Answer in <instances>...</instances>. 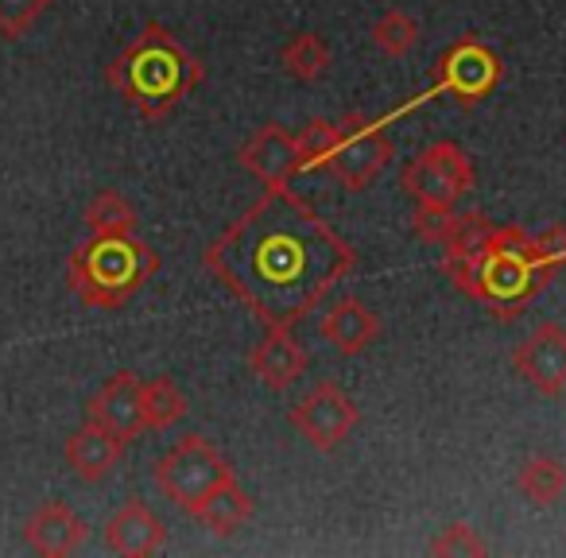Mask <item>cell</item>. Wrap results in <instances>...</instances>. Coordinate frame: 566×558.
Masks as SVG:
<instances>
[{"label":"cell","instance_id":"obj_17","mask_svg":"<svg viewBox=\"0 0 566 558\" xmlns=\"http://www.w3.org/2000/svg\"><path fill=\"white\" fill-rule=\"evenodd\" d=\"M318 334H323L342 357H357L380 338V318L373 315V307H365L357 295H346V299H338L323 315Z\"/></svg>","mask_w":566,"mask_h":558},{"label":"cell","instance_id":"obj_24","mask_svg":"<svg viewBox=\"0 0 566 558\" xmlns=\"http://www.w3.org/2000/svg\"><path fill=\"white\" fill-rule=\"evenodd\" d=\"M334 144H338V125L334 120H311L300 136H295V151H300V171H318L331 164Z\"/></svg>","mask_w":566,"mask_h":558},{"label":"cell","instance_id":"obj_3","mask_svg":"<svg viewBox=\"0 0 566 558\" xmlns=\"http://www.w3.org/2000/svg\"><path fill=\"white\" fill-rule=\"evenodd\" d=\"M105 74L144 120H159L179 109L182 97H190V90L206 78L202 63L156 20L140 28V35L113 59Z\"/></svg>","mask_w":566,"mask_h":558},{"label":"cell","instance_id":"obj_9","mask_svg":"<svg viewBox=\"0 0 566 558\" xmlns=\"http://www.w3.org/2000/svg\"><path fill=\"white\" fill-rule=\"evenodd\" d=\"M357 408L346 396V388L334 380H318L307 396L292 408V427L311 442L315 450H338L342 442L354 434L357 427Z\"/></svg>","mask_w":566,"mask_h":558},{"label":"cell","instance_id":"obj_20","mask_svg":"<svg viewBox=\"0 0 566 558\" xmlns=\"http://www.w3.org/2000/svg\"><path fill=\"white\" fill-rule=\"evenodd\" d=\"M140 403L148 431H167V427H175L187 415V396L179 392V385L171 377L140 380Z\"/></svg>","mask_w":566,"mask_h":558},{"label":"cell","instance_id":"obj_5","mask_svg":"<svg viewBox=\"0 0 566 558\" xmlns=\"http://www.w3.org/2000/svg\"><path fill=\"white\" fill-rule=\"evenodd\" d=\"M400 187L423 213H454L473 190V164L454 140H434L403 164Z\"/></svg>","mask_w":566,"mask_h":558},{"label":"cell","instance_id":"obj_25","mask_svg":"<svg viewBox=\"0 0 566 558\" xmlns=\"http://www.w3.org/2000/svg\"><path fill=\"white\" fill-rule=\"evenodd\" d=\"M427 550H431V555H447V558H478V555H489V543L478 535V527L458 519V524L442 527Z\"/></svg>","mask_w":566,"mask_h":558},{"label":"cell","instance_id":"obj_27","mask_svg":"<svg viewBox=\"0 0 566 558\" xmlns=\"http://www.w3.org/2000/svg\"><path fill=\"white\" fill-rule=\"evenodd\" d=\"M535 260H539L547 280L558 272V267H566V225H551L535 236Z\"/></svg>","mask_w":566,"mask_h":558},{"label":"cell","instance_id":"obj_22","mask_svg":"<svg viewBox=\"0 0 566 558\" xmlns=\"http://www.w3.org/2000/svg\"><path fill=\"white\" fill-rule=\"evenodd\" d=\"M516 488L532 504L547 508V504H555L566 493V465L555 462V457H527L516 473Z\"/></svg>","mask_w":566,"mask_h":558},{"label":"cell","instance_id":"obj_21","mask_svg":"<svg viewBox=\"0 0 566 558\" xmlns=\"http://www.w3.org/2000/svg\"><path fill=\"white\" fill-rule=\"evenodd\" d=\"M86 229L94 236H128L136 233V210L120 190H97L86 206Z\"/></svg>","mask_w":566,"mask_h":558},{"label":"cell","instance_id":"obj_19","mask_svg":"<svg viewBox=\"0 0 566 558\" xmlns=\"http://www.w3.org/2000/svg\"><path fill=\"white\" fill-rule=\"evenodd\" d=\"M283 74L295 82H318L331 71V43L315 32H300L292 43H283L280 51Z\"/></svg>","mask_w":566,"mask_h":558},{"label":"cell","instance_id":"obj_14","mask_svg":"<svg viewBox=\"0 0 566 558\" xmlns=\"http://www.w3.org/2000/svg\"><path fill=\"white\" fill-rule=\"evenodd\" d=\"M307 365H311L307 349L300 346V338H295L292 330H283V326H268V334L252 346V354H249L252 377H256L264 388H272V392L292 388L295 380L307 372Z\"/></svg>","mask_w":566,"mask_h":558},{"label":"cell","instance_id":"obj_7","mask_svg":"<svg viewBox=\"0 0 566 558\" xmlns=\"http://www.w3.org/2000/svg\"><path fill=\"white\" fill-rule=\"evenodd\" d=\"M392 156H396V148H392V140H388L385 125L361 117V113H349L338 125V144H334V156L326 167H331L334 179L346 190H365L385 171Z\"/></svg>","mask_w":566,"mask_h":558},{"label":"cell","instance_id":"obj_23","mask_svg":"<svg viewBox=\"0 0 566 558\" xmlns=\"http://www.w3.org/2000/svg\"><path fill=\"white\" fill-rule=\"evenodd\" d=\"M419 43V20H411L408 12L392 9L373 24V48L388 59H403Z\"/></svg>","mask_w":566,"mask_h":558},{"label":"cell","instance_id":"obj_8","mask_svg":"<svg viewBox=\"0 0 566 558\" xmlns=\"http://www.w3.org/2000/svg\"><path fill=\"white\" fill-rule=\"evenodd\" d=\"M501 71H504L501 55H496L489 43L465 35V40L450 43V48L442 51L439 78H434V94H442V90H447L458 105H478L496 90Z\"/></svg>","mask_w":566,"mask_h":558},{"label":"cell","instance_id":"obj_12","mask_svg":"<svg viewBox=\"0 0 566 558\" xmlns=\"http://www.w3.org/2000/svg\"><path fill=\"white\" fill-rule=\"evenodd\" d=\"M86 419H90V423H102L105 431H113L117 439H125V442H133L136 434L148 431V423H144L140 380H136V372H128V369L113 372V377L105 380L94 396H90Z\"/></svg>","mask_w":566,"mask_h":558},{"label":"cell","instance_id":"obj_18","mask_svg":"<svg viewBox=\"0 0 566 558\" xmlns=\"http://www.w3.org/2000/svg\"><path fill=\"white\" fill-rule=\"evenodd\" d=\"M190 516H195L198 524L210 527L213 535H233L237 527L252 516V496L237 485V477H229V481H221V485L213 488V493L206 496Z\"/></svg>","mask_w":566,"mask_h":558},{"label":"cell","instance_id":"obj_6","mask_svg":"<svg viewBox=\"0 0 566 558\" xmlns=\"http://www.w3.org/2000/svg\"><path fill=\"white\" fill-rule=\"evenodd\" d=\"M151 473H156L159 493L171 504H179L187 516L221 485V481L233 477V470H229V462L221 457V450L213 446L210 439H202V434H187L182 442H175V446L159 457Z\"/></svg>","mask_w":566,"mask_h":558},{"label":"cell","instance_id":"obj_4","mask_svg":"<svg viewBox=\"0 0 566 558\" xmlns=\"http://www.w3.org/2000/svg\"><path fill=\"white\" fill-rule=\"evenodd\" d=\"M159 272V256L136 233L94 236L82 241L66 260V287L78 303L97 310H117L140 295V287Z\"/></svg>","mask_w":566,"mask_h":558},{"label":"cell","instance_id":"obj_2","mask_svg":"<svg viewBox=\"0 0 566 558\" xmlns=\"http://www.w3.org/2000/svg\"><path fill=\"white\" fill-rule=\"evenodd\" d=\"M442 272L454 280L458 292L489 307L501 323L516 318L551 284L535 260V236L496 221L473 256H442Z\"/></svg>","mask_w":566,"mask_h":558},{"label":"cell","instance_id":"obj_15","mask_svg":"<svg viewBox=\"0 0 566 558\" xmlns=\"http://www.w3.org/2000/svg\"><path fill=\"white\" fill-rule=\"evenodd\" d=\"M105 543H109L113 555L148 558V555H156V550H164L167 527L144 501H128V504H120L109 516V524H105Z\"/></svg>","mask_w":566,"mask_h":558},{"label":"cell","instance_id":"obj_26","mask_svg":"<svg viewBox=\"0 0 566 558\" xmlns=\"http://www.w3.org/2000/svg\"><path fill=\"white\" fill-rule=\"evenodd\" d=\"M48 9H51V0H0V35L9 43L24 40L43 20Z\"/></svg>","mask_w":566,"mask_h":558},{"label":"cell","instance_id":"obj_16","mask_svg":"<svg viewBox=\"0 0 566 558\" xmlns=\"http://www.w3.org/2000/svg\"><path fill=\"white\" fill-rule=\"evenodd\" d=\"M125 446H128L125 439H117V434L105 431L102 423H90L86 419V423L66 439L63 454H66V465L74 470V477L86 481V485H97V481H105L120 465Z\"/></svg>","mask_w":566,"mask_h":558},{"label":"cell","instance_id":"obj_13","mask_svg":"<svg viewBox=\"0 0 566 558\" xmlns=\"http://www.w3.org/2000/svg\"><path fill=\"white\" fill-rule=\"evenodd\" d=\"M24 539H28V547H32L35 555L66 558L90 539V527L66 501H43L40 508L28 516Z\"/></svg>","mask_w":566,"mask_h":558},{"label":"cell","instance_id":"obj_11","mask_svg":"<svg viewBox=\"0 0 566 558\" xmlns=\"http://www.w3.org/2000/svg\"><path fill=\"white\" fill-rule=\"evenodd\" d=\"M237 159H241L244 171H249L252 179L264 182V187H287V182L300 175V151H295V136L287 133L283 125H275V120L260 125L256 133L241 144Z\"/></svg>","mask_w":566,"mask_h":558},{"label":"cell","instance_id":"obj_1","mask_svg":"<svg viewBox=\"0 0 566 558\" xmlns=\"http://www.w3.org/2000/svg\"><path fill=\"white\" fill-rule=\"evenodd\" d=\"M202 264L264 326L292 330L354 272L357 252L287 182L264 187V194L210 241Z\"/></svg>","mask_w":566,"mask_h":558},{"label":"cell","instance_id":"obj_10","mask_svg":"<svg viewBox=\"0 0 566 558\" xmlns=\"http://www.w3.org/2000/svg\"><path fill=\"white\" fill-rule=\"evenodd\" d=\"M512 369L527 388L539 396L566 392V330L555 323H543L512 349Z\"/></svg>","mask_w":566,"mask_h":558}]
</instances>
